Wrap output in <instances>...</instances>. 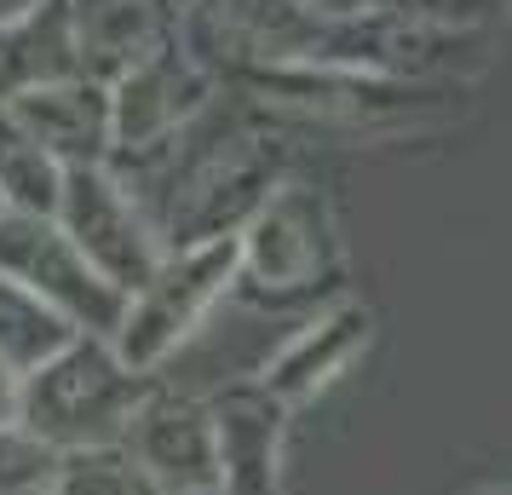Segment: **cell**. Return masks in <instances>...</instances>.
I'll return each mask as SVG.
<instances>
[{
    "label": "cell",
    "mask_w": 512,
    "mask_h": 495,
    "mask_svg": "<svg viewBox=\"0 0 512 495\" xmlns=\"http://www.w3.org/2000/svg\"><path fill=\"white\" fill-rule=\"evenodd\" d=\"M121 449L150 478L156 495H219V455H213L208 398H190L173 386H156L139 398L133 421L121 432Z\"/></svg>",
    "instance_id": "cell-8"
},
{
    "label": "cell",
    "mask_w": 512,
    "mask_h": 495,
    "mask_svg": "<svg viewBox=\"0 0 512 495\" xmlns=\"http://www.w3.org/2000/svg\"><path fill=\"white\" fill-rule=\"evenodd\" d=\"M213 87L219 75L173 29L162 47H150L139 64H127L110 81V139H116L110 156H133V150L173 139L185 121H196L213 104Z\"/></svg>",
    "instance_id": "cell-7"
},
{
    "label": "cell",
    "mask_w": 512,
    "mask_h": 495,
    "mask_svg": "<svg viewBox=\"0 0 512 495\" xmlns=\"http://www.w3.org/2000/svg\"><path fill=\"white\" fill-rule=\"evenodd\" d=\"M58 179H64V167L52 162L47 150L12 121V110L0 104V202H6V213H47L52 219Z\"/></svg>",
    "instance_id": "cell-15"
},
{
    "label": "cell",
    "mask_w": 512,
    "mask_h": 495,
    "mask_svg": "<svg viewBox=\"0 0 512 495\" xmlns=\"http://www.w3.org/2000/svg\"><path fill=\"white\" fill-rule=\"evenodd\" d=\"M0 277L29 288L75 334H93V340H110L121 323V306H127L116 288L75 254L70 236L58 231L47 213H0Z\"/></svg>",
    "instance_id": "cell-6"
},
{
    "label": "cell",
    "mask_w": 512,
    "mask_h": 495,
    "mask_svg": "<svg viewBox=\"0 0 512 495\" xmlns=\"http://www.w3.org/2000/svg\"><path fill=\"white\" fill-rule=\"evenodd\" d=\"M12 121L24 127L29 139L47 150L52 162L64 167H104L110 162V87L93 75H75V81H52V87H29L18 98H0Z\"/></svg>",
    "instance_id": "cell-10"
},
{
    "label": "cell",
    "mask_w": 512,
    "mask_h": 495,
    "mask_svg": "<svg viewBox=\"0 0 512 495\" xmlns=\"http://www.w3.org/2000/svg\"><path fill=\"white\" fill-rule=\"evenodd\" d=\"M35 6H41V0H0V29L18 24V18H24V12H35Z\"/></svg>",
    "instance_id": "cell-21"
},
{
    "label": "cell",
    "mask_w": 512,
    "mask_h": 495,
    "mask_svg": "<svg viewBox=\"0 0 512 495\" xmlns=\"http://www.w3.org/2000/svg\"><path fill=\"white\" fill-rule=\"evenodd\" d=\"M305 12H317V18H328V24H340V18H363V12H374V0H300Z\"/></svg>",
    "instance_id": "cell-20"
},
{
    "label": "cell",
    "mask_w": 512,
    "mask_h": 495,
    "mask_svg": "<svg viewBox=\"0 0 512 495\" xmlns=\"http://www.w3.org/2000/svg\"><path fill=\"white\" fill-rule=\"evenodd\" d=\"M340 271H346V242H340L328 196L311 185L282 179L236 231V288H248L265 306L305 300L317 288L340 283Z\"/></svg>",
    "instance_id": "cell-3"
},
{
    "label": "cell",
    "mask_w": 512,
    "mask_h": 495,
    "mask_svg": "<svg viewBox=\"0 0 512 495\" xmlns=\"http://www.w3.org/2000/svg\"><path fill=\"white\" fill-rule=\"evenodd\" d=\"M144 392H150V375H133L110 352V340L75 334L58 357H47L41 369L24 375L18 426H29L35 438H47L64 455L70 449H110L121 444Z\"/></svg>",
    "instance_id": "cell-2"
},
{
    "label": "cell",
    "mask_w": 512,
    "mask_h": 495,
    "mask_svg": "<svg viewBox=\"0 0 512 495\" xmlns=\"http://www.w3.org/2000/svg\"><path fill=\"white\" fill-rule=\"evenodd\" d=\"M156 6H162V12H167V18H179V12H185V6H190V0H156Z\"/></svg>",
    "instance_id": "cell-22"
},
{
    "label": "cell",
    "mask_w": 512,
    "mask_h": 495,
    "mask_svg": "<svg viewBox=\"0 0 512 495\" xmlns=\"http://www.w3.org/2000/svg\"><path fill=\"white\" fill-rule=\"evenodd\" d=\"M70 18L75 47H81V75H93L104 87L173 35V18L156 0H70Z\"/></svg>",
    "instance_id": "cell-12"
},
{
    "label": "cell",
    "mask_w": 512,
    "mask_h": 495,
    "mask_svg": "<svg viewBox=\"0 0 512 495\" xmlns=\"http://www.w3.org/2000/svg\"><path fill=\"white\" fill-rule=\"evenodd\" d=\"M75 75H81V47H75L70 0H41L35 12L0 29V98L75 81Z\"/></svg>",
    "instance_id": "cell-13"
},
{
    "label": "cell",
    "mask_w": 512,
    "mask_h": 495,
    "mask_svg": "<svg viewBox=\"0 0 512 495\" xmlns=\"http://www.w3.org/2000/svg\"><path fill=\"white\" fill-rule=\"evenodd\" d=\"M208 415L213 455H219V495H277L294 409H282L259 380H236L208 398Z\"/></svg>",
    "instance_id": "cell-9"
},
{
    "label": "cell",
    "mask_w": 512,
    "mask_h": 495,
    "mask_svg": "<svg viewBox=\"0 0 512 495\" xmlns=\"http://www.w3.org/2000/svg\"><path fill=\"white\" fill-rule=\"evenodd\" d=\"M18 409H24V375L0 363V426H18Z\"/></svg>",
    "instance_id": "cell-19"
},
{
    "label": "cell",
    "mask_w": 512,
    "mask_h": 495,
    "mask_svg": "<svg viewBox=\"0 0 512 495\" xmlns=\"http://www.w3.org/2000/svg\"><path fill=\"white\" fill-rule=\"evenodd\" d=\"M380 12L409 18V24H432V29H472L495 0H374Z\"/></svg>",
    "instance_id": "cell-18"
},
{
    "label": "cell",
    "mask_w": 512,
    "mask_h": 495,
    "mask_svg": "<svg viewBox=\"0 0 512 495\" xmlns=\"http://www.w3.org/2000/svg\"><path fill=\"white\" fill-rule=\"evenodd\" d=\"M70 340H75V329L58 311L41 306L29 288L0 277V363H6V369L29 375V369H41L47 357L64 352Z\"/></svg>",
    "instance_id": "cell-14"
},
{
    "label": "cell",
    "mask_w": 512,
    "mask_h": 495,
    "mask_svg": "<svg viewBox=\"0 0 512 495\" xmlns=\"http://www.w3.org/2000/svg\"><path fill=\"white\" fill-rule=\"evenodd\" d=\"M52 495H156V490L133 467V455L121 444H110V449H70Z\"/></svg>",
    "instance_id": "cell-16"
},
{
    "label": "cell",
    "mask_w": 512,
    "mask_h": 495,
    "mask_svg": "<svg viewBox=\"0 0 512 495\" xmlns=\"http://www.w3.org/2000/svg\"><path fill=\"white\" fill-rule=\"evenodd\" d=\"M495 495H507V490H495Z\"/></svg>",
    "instance_id": "cell-24"
},
{
    "label": "cell",
    "mask_w": 512,
    "mask_h": 495,
    "mask_svg": "<svg viewBox=\"0 0 512 495\" xmlns=\"http://www.w3.org/2000/svg\"><path fill=\"white\" fill-rule=\"evenodd\" d=\"M231 288H236V236L167 248L162 260H156V271L127 294L121 323H116V334H110V352H116L133 375H156L167 357L208 323L213 306H219Z\"/></svg>",
    "instance_id": "cell-4"
},
{
    "label": "cell",
    "mask_w": 512,
    "mask_h": 495,
    "mask_svg": "<svg viewBox=\"0 0 512 495\" xmlns=\"http://www.w3.org/2000/svg\"><path fill=\"white\" fill-rule=\"evenodd\" d=\"M64 449L35 438L29 426H0V495H52Z\"/></svg>",
    "instance_id": "cell-17"
},
{
    "label": "cell",
    "mask_w": 512,
    "mask_h": 495,
    "mask_svg": "<svg viewBox=\"0 0 512 495\" xmlns=\"http://www.w3.org/2000/svg\"><path fill=\"white\" fill-rule=\"evenodd\" d=\"M0 213H6V202H0Z\"/></svg>",
    "instance_id": "cell-23"
},
{
    "label": "cell",
    "mask_w": 512,
    "mask_h": 495,
    "mask_svg": "<svg viewBox=\"0 0 512 495\" xmlns=\"http://www.w3.org/2000/svg\"><path fill=\"white\" fill-rule=\"evenodd\" d=\"M52 225L70 236V248L93 265L104 283L116 288L121 300L156 271L162 260V236L150 231L144 208L127 196L110 167H70L58 179V208H52Z\"/></svg>",
    "instance_id": "cell-5"
},
{
    "label": "cell",
    "mask_w": 512,
    "mask_h": 495,
    "mask_svg": "<svg viewBox=\"0 0 512 495\" xmlns=\"http://www.w3.org/2000/svg\"><path fill=\"white\" fill-rule=\"evenodd\" d=\"M104 167L144 208L150 231L162 236V248L236 236L248 225V213L282 185L271 139L254 133L236 110H219V104H208L196 121H185L173 139L133 150V156H110Z\"/></svg>",
    "instance_id": "cell-1"
},
{
    "label": "cell",
    "mask_w": 512,
    "mask_h": 495,
    "mask_svg": "<svg viewBox=\"0 0 512 495\" xmlns=\"http://www.w3.org/2000/svg\"><path fill=\"white\" fill-rule=\"evenodd\" d=\"M369 329H374V317L363 306H351V300L346 306L317 311V317H311V323H305V329L294 334L271 363H265L259 386H265L282 409H300V403H311L317 392H328V386L363 357Z\"/></svg>",
    "instance_id": "cell-11"
}]
</instances>
